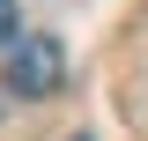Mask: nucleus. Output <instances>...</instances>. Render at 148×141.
<instances>
[{
	"instance_id": "f257e3e1",
	"label": "nucleus",
	"mask_w": 148,
	"mask_h": 141,
	"mask_svg": "<svg viewBox=\"0 0 148 141\" xmlns=\"http://www.w3.org/2000/svg\"><path fill=\"white\" fill-rule=\"evenodd\" d=\"M59 74H67V59H59L52 37H22L15 52H8V89L15 97H52Z\"/></svg>"
},
{
	"instance_id": "f03ea898",
	"label": "nucleus",
	"mask_w": 148,
	"mask_h": 141,
	"mask_svg": "<svg viewBox=\"0 0 148 141\" xmlns=\"http://www.w3.org/2000/svg\"><path fill=\"white\" fill-rule=\"evenodd\" d=\"M0 45H15V0H0Z\"/></svg>"
}]
</instances>
